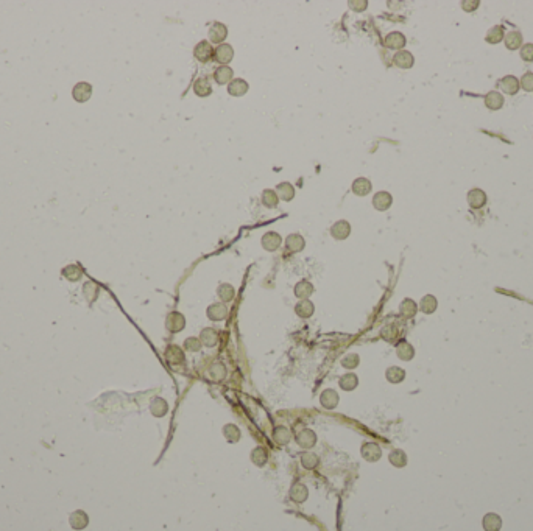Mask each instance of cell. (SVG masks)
<instances>
[{"mask_svg":"<svg viewBox=\"0 0 533 531\" xmlns=\"http://www.w3.org/2000/svg\"><path fill=\"white\" fill-rule=\"evenodd\" d=\"M165 327L172 334H178L186 327V318L179 312H170L165 318Z\"/></svg>","mask_w":533,"mask_h":531,"instance_id":"1","label":"cell"},{"mask_svg":"<svg viewBox=\"0 0 533 531\" xmlns=\"http://www.w3.org/2000/svg\"><path fill=\"white\" fill-rule=\"evenodd\" d=\"M360 453L363 456V460L370 461V463H376L381 460L382 456V448L376 444V443H365L360 448Z\"/></svg>","mask_w":533,"mask_h":531,"instance_id":"2","label":"cell"},{"mask_svg":"<svg viewBox=\"0 0 533 531\" xmlns=\"http://www.w3.org/2000/svg\"><path fill=\"white\" fill-rule=\"evenodd\" d=\"M165 360H167L169 364L177 366V364H182L186 360V355L182 352V349L177 344H170L165 349Z\"/></svg>","mask_w":533,"mask_h":531,"instance_id":"3","label":"cell"},{"mask_svg":"<svg viewBox=\"0 0 533 531\" xmlns=\"http://www.w3.org/2000/svg\"><path fill=\"white\" fill-rule=\"evenodd\" d=\"M72 95L78 103H85L90 98V95H92V86H90L89 83H86V81H80V83H77L75 86H73Z\"/></svg>","mask_w":533,"mask_h":531,"instance_id":"4","label":"cell"},{"mask_svg":"<svg viewBox=\"0 0 533 531\" xmlns=\"http://www.w3.org/2000/svg\"><path fill=\"white\" fill-rule=\"evenodd\" d=\"M234 58V49L233 45L229 44H220L217 45V49L214 50V59L218 61L220 64H223V66H226V64L231 61Z\"/></svg>","mask_w":533,"mask_h":531,"instance_id":"5","label":"cell"},{"mask_svg":"<svg viewBox=\"0 0 533 531\" xmlns=\"http://www.w3.org/2000/svg\"><path fill=\"white\" fill-rule=\"evenodd\" d=\"M206 315L210 321H223L228 316V307L223 304V302H215V304H210L206 310Z\"/></svg>","mask_w":533,"mask_h":531,"instance_id":"6","label":"cell"},{"mask_svg":"<svg viewBox=\"0 0 533 531\" xmlns=\"http://www.w3.org/2000/svg\"><path fill=\"white\" fill-rule=\"evenodd\" d=\"M351 234V224H349L346 220H338L337 223L332 224L330 227V235L334 237L335 240H345Z\"/></svg>","mask_w":533,"mask_h":531,"instance_id":"7","label":"cell"},{"mask_svg":"<svg viewBox=\"0 0 533 531\" xmlns=\"http://www.w3.org/2000/svg\"><path fill=\"white\" fill-rule=\"evenodd\" d=\"M214 55V49L207 41H201L195 45L194 49V56L200 61V62H207Z\"/></svg>","mask_w":533,"mask_h":531,"instance_id":"8","label":"cell"},{"mask_svg":"<svg viewBox=\"0 0 533 531\" xmlns=\"http://www.w3.org/2000/svg\"><path fill=\"white\" fill-rule=\"evenodd\" d=\"M228 36V28L226 25L220 24V22H214L209 28V41L214 44H222Z\"/></svg>","mask_w":533,"mask_h":531,"instance_id":"9","label":"cell"},{"mask_svg":"<svg viewBox=\"0 0 533 531\" xmlns=\"http://www.w3.org/2000/svg\"><path fill=\"white\" fill-rule=\"evenodd\" d=\"M281 245H282V239H281V235H279L278 232H273V231H271V232H266V234L262 235V246H264V250L273 252V251L279 250Z\"/></svg>","mask_w":533,"mask_h":531,"instance_id":"10","label":"cell"},{"mask_svg":"<svg viewBox=\"0 0 533 531\" xmlns=\"http://www.w3.org/2000/svg\"><path fill=\"white\" fill-rule=\"evenodd\" d=\"M391 204H393V196L388 194V192H378V194L373 196V206L376 210L384 212V210L390 209Z\"/></svg>","mask_w":533,"mask_h":531,"instance_id":"11","label":"cell"},{"mask_svg":"<svg viewBox=\"0 0 533 531\" xmlns=\"http://www.w3.org/2000/svg\"><path fill=\"white\" fill-rule=\"evenodd\" d=\"M296 443L302 447V448H312L317 444V435L314 430L310 428H304L301 430L296 436Z\"/></svg>","mask_w":533,"mask_h":531,"instance_id":"12","label":"cell"},{"mask_svg":"<svg viewBox=\"0 0 533 531\" xmlns=\"http://www.w3.org/2000/svg\"><path fill=\"white\" fill-rule=\"evenodd\" d=\"M499 86H501V89L503 90V92L508 94V95H516L519 87H521L519 80H518L516 77H513V75L503 77V78L499 81Z\"/></svg>","mask_w":533,"mask_h":531,"instance_id":"13","label":"cell"},{"mask_svg":"<svg viewBox=\"0 0 533 531\" xmlns=\"http://www.w3.org/2000/svg\"><path fill=\"white\" fill-rule=\"evenodd\" d=\"M320 402H321V405H323L326 410H334V408L338 405L340 399H338L337 391L329 388V390H325L323 392H321V396H320Z\"/></svg>","mask_w":533,"mask_h":531,"instance_id":"14","label":"cell"},{"mask_svg":"<svg viewBox=\"0 0 533 531\" xmlns=\"http://www.w3.org/2000/svg\"><path fill=\"white\" fill-rule=\"evenodd\" d=\"M468 203H470V206L473 209H480L485 206L486 203V195L485 192L480 190V189H473L468 192Z\"/></svg>","mask_w":533,"mask_h":531,"instance_id":"15","label":"cell"},{"mask_svg":"<svg viewBox=\"0 0 533 531\" xmlns=\"http://www.w3.org/2000/svg\"><path fill=\"white\" fill-rule=\"evenodd\" d=\"M200 341L206 347H214L218 343V332L214 327H205L200 334Z\"/></svg>","mask_w":533,"mask_h":531,"instance_id":"16","label":"cell"},{"mask_svg":"<svg viewBox=\"0 0 533 531\" xmlns=\"http://www.w3.org/2000/svg\"><path fill=\"white\" fill-rule=\"evenodd\" d=\"M393 62L396 64V66L399 69H410L413 66V62H415V59H413V55L407 50H399L396 55L393 56Z\"/></svg>","mask_w":533,"mask_h":531,"instance_id":"17","label":"cell"},{"mask_svg":"<svg viewBox=\"0 0 533 531\" xmlns=\"http://www.w3.org/2000/svg\"><path fill=\"white\" fill-rule=\"evenodd\" d=\"M248 89H250V86H248V83L245 80L236 78V80L231 81V83H229L228 92H229V95H233V97H242V95H245L248 92Z\"/></svg>","mask_w":533,"mask_h":531,"instance_id":"18","label":"cell"},{"mask_svg":"<svg viewBox=\"0 0 533 531\" xmlns=\"http://www.w3.org/2000/svg\"><path fill=\"white\" fill-rule=\"evenodd\" d=\"M234 77V70L229 66H220L215 69L214 72V80L217 81V84H226L231 83Z\"/></svg>","mask_w":533,"mask_h":531,"instance_id":"19","label":"cell"},{"mask_svg":"<svg viewBox=\"0 0 533 531\" xmlns=\"http://www.w3.org/2000/svg\"><path fill=\"white\" fill-rule=\"evenodd\" d=\"M150 411H151V415H153L154 418H162V416H165V415H167V411H169L167 400L162 399V397H154V399L150 402Z\"/></svg>","mask_w":533,"mask_h":531,"instance_id":"20","label":"cell"},{"mask_svg":"<svg viewBox=\"0 0 533 531\" xmlns=\"http://www.w3.org/2000/svg\"><path fill=\"white\" fill-rule=\"evenodd\" d=\"M485 106L491 111H498L503 106V95L499 94L498 90H491L485 95Z\"/></svg>","mask_w":533,"mask_h":531,"instance_id":"21","label":"cell"},{"mask_svg":"<svg viewBox=\"0 0 533 531\" xmlns=\"http://www.w3.org/2000/svg\"><path fill=\"white\" fill-rule=\"evenodd\" d=\"M406 36H404L402 33L399 31H393L390 34H387V38H385L384 44L387 49H402L404 45H406Z\"/></svg>","mask_w":533,"mask_h":531,"instance_id":"22","label":"cell"},{"mask_svg":"<svg viewBox=\"0 0 533 531\" xmlns=\"http://www.w3.org/2000/svg\"><path fill=\"white\" fill-rule=\"evenodd\" d=\"M371 189H373L371 181L366 179V178H357V179L353 182V192H354V195H357V196L368 195L370 192H371Z\"/></svg>","mask_w":533,"mask_h":531,"instance_id":"23","label":"cell"},{"mask_svg":"<svg viewBox=\"0 0 533 531\" xmlns=\"http://www.w3.org/2000/svg\"><path fill=\"white\" fill-rule=\"evenodd\" d=\"M286 246L290 252H301L306 246V240L299 234H292L286 239Z\"/></svg>","mask_w":533,"mask_h":531,"instance_id":"24","label":"cell"},{"mask_svg":"<svg viewBox=\"0 0 533 531\" xmlns=\"http://www.w3.org/2000/svg\"><path fill=\"white\" fill-rule=\"evenodd\" d=\"M396 355L399 357L401 360L404 362H409L412 360L413 357H415V349H413V346L409 343V341H399L396 344Z\"/></svg>","mask_w":533,"mask_h":531,"instance_id":"25","label":"cell"},{"mask_svg":"<svg viewBox=\"0 0 533 531\" xmlns=\"http://www.w3.org/2000/svg\"><path fill=\"white\" fill-rule=\"evenodd\" d=\"M314 312H315V306H314V302L309 301V299L299 301L298 304L295 306V313L299 318H310L312 315H314Z\"/></svg>","mask_w":533,"mask_h":531,"instance_id":"26","label":"cell"},{"mask_svg":"<svg viewBox=\"0 0 533 531\" xmlns=\"http://www.w3.org/2000/svg\"><path fill=\"white\" fill-rule=\"evenodd\" d=\"M314 295V285L309 280H299L295 285V296L301 301L309 299V296Z\"/></svg>","mask_w":533,"mask_h":531,"instance_id":"27","label":"cell"},{"mask_svg":"<svg viewBox=\"0 0 533 531\" xmlns=\"http://www.w3.org/2000/svg\"><path fill=\"white\" fill-rule=\"evenodd\" d=\"M307 497H309V491H307V488L304 486V484H301V483L293 484L292 489H290V499L293 502L304 503L307 500Z\"/></svg>","mask_w":533,"mask_h":531,"instance_id":"28","label":"cell"},{"mask_svg":"<svg viewBox=\"0 0 533 531\" xmlns=\"http://www.w3.org/2000/svg\"><path fill=\"white\" fill-rule=\"evenodd\" d=\"M338 385L343 391H353V390L357 388V385H359V377H357V375L353 374V372H348V374H345V375L340 377Z\"/></svg>","mask_w":533,"mask_h":531,"instance_id":"29","label":"cell"},{"mask_svg":"<svg viewBox=\"0 0 533 531\" xmlns=\"http://www.w3.org/2000/svg\"><path fill=\"white\" fill-rule=\"evenodd\" d=\"M482 524L485 531H499L502 527V519L498 514H494V512H490V514H486L483 517Z\"/></svg>","mask_w":533,"mask_h":531,"instance_id":"30","label":"cell"},{"mask_svg":"<svg viewBox=\"0 0 533 531\" xmlns=\"http://www.w3.org/2000/svg\"><path fill=\"white\" fill-rule=\"evenodd\" d=\"M276 195L279 199L282 201H292L293 198H295V189H293V186L290 184V182H281V184H278L276 187Z\"/></svg>","mask_w":533,"mask_h":531,"instance_id":"31","label":"cell"},{"mask_svg":"<svg viewBox=\"0 0 533 531\" xmlns=\"http://www.w3.org/2000/svg\"><path fill=\"white\" fill-rule=\"evenodd\" d=\"M250 458H251L253 464H256L257 468H262V466H265L266 461H268V452H266L265 448L261 447V446H259V447H254L253 450H251Z\"/></svg>","mask_w":533,"mask_h":531,"instance_id":"32","label":"cell"},{"mask_svg":"<svg viewBox=\"0 0 533 531\" xmlns=\"http://www.w3.org/2000/svg\"><path fill=\"white\" fill-rule=\"evenodd\" d=\"M88 524H89V517H88V514L85 511H75V512H72V514H70L72 528L83 530V528L88 527Z\"/></svg>","mask_w":533,"mask_h":531,"instance_id":"33","label":"cell"},{"mask_svg":"<svg viewBox=\"0 0 533 531\" xmlns=\"http://www.w3.org/2000/svg\"><path fill=\"white\" fill-rule=\"evenodd\" d=\"M194 92L198 95V97H209L210 92H212V86H210L209 80L206 77H201L195 81L194 84Z\"/></svg>","mask_w":533,"mask_h":531,"instance_id":"34","label":"cell"},{"mask_svg":"<svg viewBox=\"0 0 533 531\" xmlns=\"http://www.w3.org/2000/svg\"><path fill=\"white\" fill-rule=\"evenodd\" d=\"M399 312H401V315H402L404 318H413V316L416 315V312H418L416 302L413 301V299H410V298L404 299V301L401 302V306H399Z\"/></svg>","mask_w":533,"mask_h":531,"instance_id":"35","label":"cell"},{"mask_svg":"<svg viewBox=\"0 0 533 531\" xmlns=\"http://www.w3.org/2000/svg\"><path fill=\"white\" fill-rule=\"evenodd\" d=\"M437 307H438V301H437L435 296H432V295H426L424 298L421 299V302H419L421 312L426 313V315L434 313L435 310H437Z\"/></svg>","mask_w":533,"mask_h":531,"instance_id":"36","label":"cell"},{"mask_svg":"<svg viewBox=\"0 0 533 531\" xmlns=\"http://www.w3.org/2000/svg\"><path fill=\"white\" fill-rule=\"evenodd\" d=\"M223 435L226 438V441L231 443V444L238 443V441H240V438H242L240 428H238L237 425H234V424H226L223 427Z\"/></svg>","mask_w":533,"mask_h":531,"instance_id":"37","label":"cell"},{"mask_svg":"<svg viewBox=\"0 0 533 531\" xmlns=\"http://www.w3.org/2000/svg\"><path fill=\"white\" fill-rule=\"evenodd\" d=\"M385 377L390 383H401L404 379H406V371L399 366H390V368L385 371Z\"/></svg>","mask_w":533,"mask_h":531,"instance_id":"38","label":"cell"},{"mask_svg":"<svg viewBox=\"0 0 533 531\" xmlns=\"http://www.w3.org/2000/svg\"><path fill=\"white\" fill-rule=\"evenodd\" d=\"M505 47L508 50H516L519 49V45H522V34L519 31H510L505 34Z\"/></svg>","mask_w":533,"mask_h":531,"instance_id":"39","label":"cell"},{"mask_svg":"<svg viewBox=\"0 0 533 531\" xmlns=\"http://www.w3.org/2000/svg\"><path fill=\"white\" fill-rule=\"evenodd\" d=\"M217 295L220 298V301L223 302H231L236 296V290L233 285H229V283H222V285H218L217 288Z\"/></svg>","mask_w":533,"mask_h":531,"instance_id":"40","label":"cell"},{"mask_svg":"<svg viewBox=\"0 0 533 531\" xmlns=\"http://www.w3.org/2000/svg\"><path fill=\"white\" fill-rule=\"evenodd\" d=\"M273 439H274V443H276V444L286 446L292 439L290 430L287 427H276V428H274V432H273Z\"/></svg>","mask_w":533,"mask_h":531,"instance_id":"41","label":"cell"},{"mask_svg":"<svg viewBox=\"0 0 533 531\" xmlns=\"http://www.w3.org/2000/svg\"><path fill=\"white\" fill-rule=\"evenodd\" d=\"M388 460L394 468H404V466L407 464V455L404 450H401V448H394L393 452H390Z\"/></svg>","mask_w":533,"mask_h":531,"instance_id":"42","label":"cell"},{"mask_svg":"<svg viewBox=\"0 0 533 531\" xmlns=\"http://www.w3.org/2000/svg\"><path fill=\"white\" fill-rule=\"evenodd\" d=\"M62 276L70 282H77L83 278V270L78 265H67L66 268H62Z\"/></svg>","mask_w":533,"mask_h":531,"instance_id":"43","label":"cell"},{"mask_svg":"<svg viewBox=\"0 0 533 531\" xmlns=\"http://www.w3.org/2000/svg\"><path fill=\"white\" fill-rule=\"evenodd\" d=\"M278 203H279V198H278L276 192H274V190L266 189V190L262 192V204H264L265 207L274 209V207L278 206Z\"/></svg>","mask_w":533,"mask_h":531,"instance_id":"44","label":"cell"},{"mask_svg":"<svg viewBox=\"0 0 533 531\" xmlns=\"http://www.w3.org/2000/svg\"><path fill=\"white\" fill-rule=\"evenodd\" d=\"M503 38H505L503 27H502V25H496V27H493V28H491L488 33H486L485 41L490 42V44H498V42H501Z\"/></svg>","mask_w":533,"mask_h":531,"instance_id":"45","label":"cell"},{"mask_svg":"<svg viewBox=\"0 0 533 531\" xmlns=\"http://www.w3.org/2000/svg\"><path fill=\"white\" fill-rule=\"evenodd\" d=\"M318 463H320V458L314 452H306L301 456V464L304 466V469H315Z\"/></svg>","mask_w":533,"mask_h":531,"instance_id":"46","label":"cell"},{"mask_svg":"<svg viewBox=\"0 0 533 531\" xmlns=\"http://www.w3.org/2000/svg\"><path fill=\"white\" fill-rule=\"evenodd\" d=\"M209 375L212 377V380H217V382L223 380V379L226 377V368H225V364H223V363H214L212 366H210V369H209Z\"/></svg>","mask_w":533,"mask_h":531,"instance_id":"47","label":"cell"},{"mask_svg":"<svg viewBox=\"0 0 533 531\" xmlns=\"http://www.w3.org/2000/svg\"><path fill=\"white\" fill-rule=\"evenodd\" d=\"M359 363H360V357L357 354H348L342 359V366L346 369H354L359 366Z\"/></svg>","mask_w":533,"mask_h":531,"instance_id":"48","label":"cell"},{"mask_svg":"<svg viewBox=\"0 0 533 531\" xmlns=\"http://www.w3.org/2000/svg\"><path fill=\"white\" fill-rule=\"evenodd\" d=\"M201 346H203V344H201L200 338L189 336V338H186V340H184V349H186L187 352H198V351L201 349Z\"/></svg>","mask_w":533,"mask_h":531,"instance_id":"49","label":"cell"},{"mask_svg":"<svg viewBox=\"0 0 533 531\" xmlns=\"http://www.w3.org/2000/svg\"><path fill=\"white\" fill-rule=\"evenodd\" d=\"M381 336L387 341H394L398 336V329L394 326H385L381 331Z\"/></svg>","mask_w":533,"mask_h":531,"instance_id":"50","label":"cell"},{"mask_svg":"<svg viewBox=\"0 0 533 531\" xmlns=\"http://www.w3.org/2000/svg\"><path fill=\"white\" fill-rule=\"evenodd\" d=\"M519 84L522 86L524 90H527V92H533V72L524 73L522 78L519 80Z\"/></svg>","mask_w":533,"mask_h":531,"instance_id":"51","label":"cell"},{"mask_svg":"<svg viewBox=\"0 0 533 531\" xmlns=\"http://www.w3.org/2000/svg\"><path fill=\"white\" fill-rule=\"evenodd\" d=\"M521 58L526 61V62H532V61H533V44L522 45V49H521Z\"/></svg>","mask_w":533,"mask_h":531,"instance_id":"52","label":"cell"},{"mask_svg":"<svg viewBox=\"0 0 533 531\" xmlns=\"http://www.w3.org/2000/svg\"><path fill=\"white\" fill-rule=\"evenodd\" d=\"M97 293H98V287L94 282H88L85 285V295L88 296L89 301H94L97 298Z\"/></svg>","mask_w":533,"mask_h":531,"instance_id":"53","label":"cell"},{"mask_svg":"<svg viewBox=\"0 0 533 531\" xmlns=\"http://www.w3.org/2000/svg\"><path fill=\"white\" fill-rule=\"evenodd\" d=\"M349 6H351V10H354V11H363L365 8L368 6V2H366V0H354L353 2L351 0V2H349Z\"/></svg>","mask_w":533,"mask_h":531,"instance_id":"54","label":"cell"},{"mask_svg":"<svg viewBox=\"0 0 533 531\" xmlns=\"http://www.w3.org/2000/svg\"><path fill=\"white\" fill-rule=\"evenodd\" d=\"M462 6L465 8V11H474L479 6V2H462Z\"/></svg>","mask_w":533,"mask_h":531,"instance_id":"55","label":"cell"}]
</instances>
